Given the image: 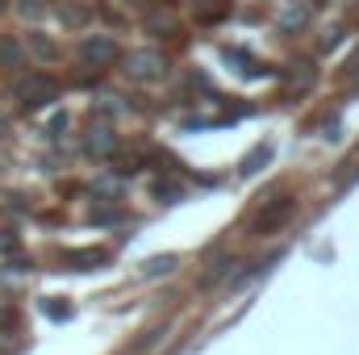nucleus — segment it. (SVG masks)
<instances>
[{
    "mask_svg": "<svg viewBox=\"0 0 359 355\" xmlns=\"http://www.w3.org/2000/svg\"><path fill=\"white\" fill-rule=\"evenodd\" d=\"M172 267H176V255H155V260H147V264H142V276H151V280H155V276H168Z\"/></svg>",
    "mask_w": 359,
    "mask_h": 355,
    "instance_id": "39448f33",
    "label": "nucleus"
},
{
    "mask_svg": "<svg viewBox=\"0 0 359 355\" xmlns=\"http://www.w3.org/2000/svg\"><path fill=\"white\" fill-rule=\"evenodd\" d=\"M63 264H76L80 272H96L100 264H109V251H67Z\"/></svg>",
    "mask_w": 359,
    "mask_h": 355,
    "instance_id": "20e7f679",
    "label": "nucleus"
},
{
    "mask_svg": "<svg viewBox=\"0 0 359 355\" xmlns=\"http://www.w3.org/2000/svg\"><path fill=\"white\" fill-rule=\"evenodd\" d=\"M264 159H268V147H259L251 159H243V172H259V163H264Z\"/></svg>",
    "mask_w": 359,
    "mask_h": 355,
    "instance_id": "0eeeda50",
    "label": "nucleus"
},
{
    "mask_svg": "<svg viewBox=\"0 0 359 355\" xmlns=\"http://www.w3.org/2000/svg\"><path fill=\"white\" fill-rule=\"evenodd\" d=\"M0 4H4V0H0Z\"/></svg>",
    "mask_w": 359,
    "mask_h": 355,
    "instance_id": "1a4fd4ad",
    "label": "nucleus"
},
{
    "mask_svg": "<svg viewBox=\"0 0 359 355\" xmlns=\"http://www.w3.org/2000/svg\"><path fill=\"white\" fill-rule=\"evenodd\" d=\"M292 213H297V201H292V196H280V201H276V196H264L259 209L251 213V230H255V234H271V230H280Z\"/></svg>",
    "mask_w": 359,
    "mask_h": 355,
    "instance_id": "f257e3e1",
    "label": "nucleus"
},
{
    "mask_svg": "<svg viewBox=\"0 0 359 355\" xmlns=\"http://www.w3.org/2000/svg\"><path fill=\"white\" fill-rule=\"evenodd\" d=\"M17 96H21L29 109H38V105H50V100H59V84H55L50 76H25V80L17 84Z\"/></svg>",
    "mask_w": 359,
    "mask_h": 355,
    "instance_id": "f03ea898",
    "label": "nucleus"
},
{
    "mask_svg": "<svg viewBox=\"0 0 359 355\" xmlns=\"http://www.w3.org/2000/svg\"><path fill=\"white\" fill-rule=\"evenodd\" d=\"M92 151H104V147H113V138H109V130H96V138H88Z\"/></svg>",
    "mask_w": 359,
    "mask_h": 355,
    "instance_id": "6e6552de",
    "label": "nucleus"
},
{
    "mask_svg": "<svg viewBox=\"0 0 359 355\" xmlns=\"http://www.w3.org/2000/svg\"><path fill=\"white\" fill-rule=\"evenodd\" d=\"M42 309H46V314H50V318H55V322H63V318H67V314H72V309H67V305H63V297H50V301H42Z\"/></svg>",
    "mask_w": 359,
    "mask_h": 355,
    "instance_id": "423d86ee",
    "label": "nucleus"
},
{
    "mask_svg": "<svg viewBox=\"0 0 359 355\" xmlns=\"http://www.w3.org/2000/svg\"><path fill=\"white\" fill-rule=\"evenodd\" d=\"M117 55H121V51H117L113 38H84V42H80V59H84L88 67H109Z\"/></svg>",
    "mask_w": 359,
    "mask_h": 355,
    "instance_id": "7ed1b4c3",
    "label": "nucleus"
}]
</instances>
